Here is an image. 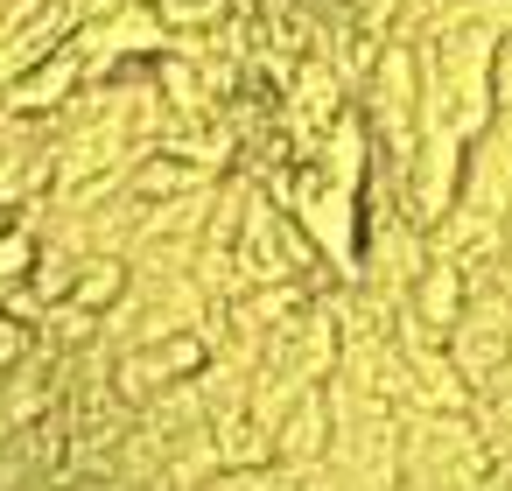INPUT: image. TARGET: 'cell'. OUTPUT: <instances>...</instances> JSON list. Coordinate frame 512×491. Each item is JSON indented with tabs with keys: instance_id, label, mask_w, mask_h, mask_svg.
Segmentation results:
<instances>
[{
	"instance_id": "obj_1",
	"label": "cell",
	"mask_w": 512,
	"mask_h": 491,
	"mask_svg": "<svg viewBox=\"0 0 512 491\" xmlns=\"http://www.w3.org/2000/svg\"><path fill=\"white\" fill-rule=\"evenodd\" d=\"M491 57H498V36H491L477 15L414 36V64H421V127H449V134L477 141V134L498 120V106H491Z\"/></svg>"
},
{
	"instance_id": "obj_2",
	"label": "cell",
	"mask_w": 512,
	"mask_h": 491,
	"mask_svg": "<svg viewBox=\"0 0 512 491\" xmlns=\"http://www.w3.org/2000/svg\"><path fill=\"white\" fill-rule=\"evenodd\" d=\"M491 470V435L477 414L400 407V491H477Z\"/></svg>"
},
{
	"instance_id": "obj_3",
	"label": "cell",
	"mask_w": 512,
	"mask_h": 491,
	"mask_svg": "<svg viewBox=\"0 0 512 491\" xmlns=\"http://www.w3.org/2000/svg\"><path fill=\"white\" fill-rule=\"evenodd\" d=\"M442 351H449L456 379H463L470 393H484V386L505 372V351H512V295H505L498 281L470 288V302H463V316L449 323Z\"/></svg>"
},
{
	"instance_id": "obj_4",
	"label": "cell",
	"mask_w": 512,
	"mask_h": 491,
	"mask_svg": "<svg viewBox=\"0 0 512 491\" xmlns=\"http://www.w3.org/2000/svg\"><path fill=\"white\" fill-rule=\"evenodd\" d=\"M463 155H470V141H463V134H449V127H421L414 155L400 162L393 204H400L421 232H428L435 218H449V204H456V190H463Z\"/></svg>"
},
{
	"instance_id": "obj_5",
	"label": "cell",
	"mask_w": 512,
	"mask_h": 491,
	"mask_svg": "<svg viewBox=\"0 0 512 491\" xmlns=\"http://www.w3.org/2000/svg\"><path fill=\"white\" fill-rule=\"evenodd\" d=\"M78 85H85V57H78V43L64 36L50 57H36V64L8 85L0 113H15V120H57V113L78 99Z\"/></svg>"
},
{
	"instance_id": "obj_6",
	"label": "cell",
	"mask_w": 512,
	"mask_h": 491,
	"mask_svg": "<svg viewBox=\"0 0 512 491\" xmlns=\"http://www.w3.org/2000/svg\"><path fill=\"white\" fill-rule=\"evenodd\" d=\"M463 302H470V281H463V267L456 260H421V274L407 281V302H400V316L421 330V337H449V323L463 316Z\"/></svg>"
},
{
	"instance_id": "obj_7",
	"label": "cell",
	"mask_w": 512,
	"mask_h": 491,
	"mask_svg": "<svg viewBox=\"0 0 512 491\" xmlns=\"http://www.w3.org/2000/svg\"><path fill=\"white\" fill-rule=\"evenodd\" d=\"M323 456H330V393H323V386H302V393L274 414V463L316 470Z\"/></svg>"
},
{
	"instance_id": "obj_8",
	"label": "cell",
	"mask_w": 512,
	"mask_h": 491,
	"mask_svg": "<svg viewBox=\"0 0 512 491\" xmlns=\"http://www.w3.org/2000/svg\"><path fill=\"white\" fill-rule=\"evenodd\" d=\"M211 449H218V470H253V463H274V435L253 407H232V414H211Z\"/></svg>"
},
{
	"instance_id": "obj_9",
	"label": "cell",
	"mask_w": 512,
	"mask_h": 491,
	"mask_svg": "<svg viewBox=\"0 0 512 491\" xmlns=\"http://www.w3.org/2000/svg\"><path fill=\"white\" fill-rule=\"evenodd\" d=\"M127 281H134L127 253H85V260H78V281H71L64 302H78L85 316H106V309L127 295Z\"/></svg>"
},
{
	"instance_id": "obj_10",
	"label": "cell",
	"mask_w": 512,
	"mask_h": 491,
	"mask_svg": "<svg viewBox=\"0 0 512 491\" xmlns=\"http://www.w3.org/2000/svg\"><path fill=\"white\" fill-rule=\"evenodd\" d=\"M204 491H302V470L288 463H253V470H218Z\"/></svg>"
},
{
	"instance_id": "obj_11",
	"label": "cell",
	"mask_w": 512,
	"mask_h": 491,
	"mask_svg": "<svg viewBox=\"0 0 512 491\" xmlns=\"http://www.w3.org/2000/svg\"><path fill=\"white\" fill-rule=\"evenodd\" d=\"M29 351H36V323H29V316H15V309H0V379H8Z\"/></svg>"
},
{
	"instance_id": "obj_12",
	"label": "cell",
	"mask_w": 512,
	"mask_h": 491,
	"mask_svg": "<svg viewBox=\"0 0 512 491\" xmlns=\"http://www.w3.org/2000/svg\"><path fill=\"white\" fill-rule=\"evenodd\" d=\"M491 106L498 113H512V36L498 43V57H491Z\"/></svg>"
},
{
	"instance_id": "obj_13",
	"label": "cell",
	"mask_w": 512,
	"mask_h": 491,
	"mask_svg": "<svg viewBox=\"0 0 512 491\" xmlns=\"http://www.w3.org/2000/svg\"><path fill=\"white\" fill-rule=\"evenodd\" d=\"M477 22L505 43V36H512V0H477Z\"/></svg>"
}]
</instances>
